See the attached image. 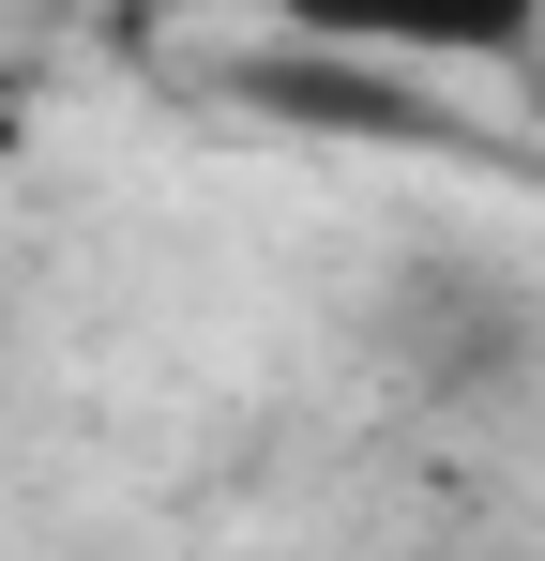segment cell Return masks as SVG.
<instances>
[{
	"mask_svg": "<svg viewBox=\"0 0 545 561\" xmlns=\"http://www.w3.org/2000/svg\"><path fill=\"white\" fill-rule=\"evenodd\" d=\"M531 334H545V304L485 259H425L379 304V365L409 394H500V379H531Z\"/></svg>",
	"mask_w": 545,
	"mask_h": 561,
	"instance_id": "cell-1",
	"label": "cell"
},
{
	"mask_svg": "<svg viewBox=\"0 0 545 561\" xmlns=\"http://www.w3.org/2000/svg\"><path fill=\"white\" fill-rule=\"evenodd\" d=\"M318 61H515L545 31V0H243Z\"/></svg>",
	"mask_w": 545,
	"mask_h": 561,
	"instance_id": "cell-2",
	"label": "cell"
}]
</instances>
